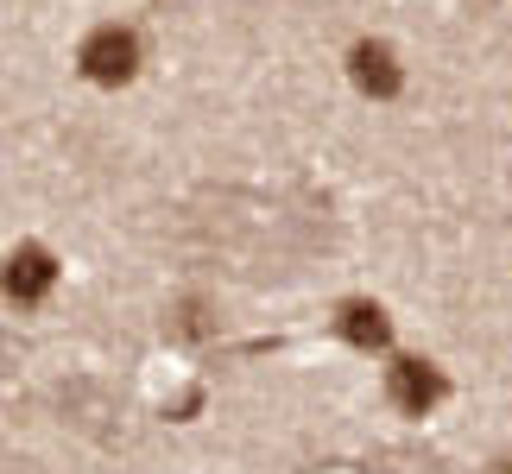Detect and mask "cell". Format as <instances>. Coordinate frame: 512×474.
Instances as JSON below:
<instances>
[{
	"label": "cell",
	"instance_id": "6da1fadb",
	"mask_svg": "<svg viewBox=\"0 0 512 474\" xmlns=\"http://www.w3.org/2000/svg\"><path fill=\"white\" fill-rule=\"evenodd\" d=\"M83 70L95 83H127L133 70H140V38L121 32V26H102L83 38Z\"/></svg>",
	"mask_w": 512,
	"mask_h": 474
},
{
	"label": "cell",
	"instance_id": "7a4b0ae2",
	"mask_svg": "<svg viewBox=\"0 0 512 474\" xmlns=\"http://www.w3.org/2000/svg\"><path fill=\"white\" fill-rule=\"evenodd\" d=\"M386 392H392V405H399V411H411V418H424V411L443 399V373L430 367V361H392V373H386Z\"/></svg>",
	"mask_w": 512,
	"mask_h": 474
},
{
	"label": "cell",
	"instance_id": "3957f363",
	"mask_svg": "<svg viewBox=\"0 0 512 474\" xmlns=\"http://www.w3.org/2000/svg\"><path fill=\"white\" fill-rule=\"evenodd\" d=\"M348 76L361 83V95H392L399 89V57L386 45H354L348 51Z\"/></svg>",
	"mask_w": 512,
	"mask_h": 474
},
{
	"label": "cell",
	"instance_id": "277c9868",
	"mask_svg": "<svg viewBox=\"0 0 512 474\" xmlns=\"http://www.w3.org/2000/svg\"><path fill=\"white\" fill-rule=\"evenodd\" d=\"M51 279H57V266H51V253H45V247H19V253H13V266H7V291H13L19 304L45 298Z\"/></svg>",
	"mask_w": 512,
	"mask_h": 474
},
{
	"label": "cell",
	"instance_id": "5b68a950",
	"mask_svg": "<svg viewBox=\"0 0 512 474\" xmlns=\"http://www.w3.org/2000/svg\"><path fill=\"white\" fill-rule=\"evenodd\" d=\"M342 335L354 348H386V335H392V323H386V310L380 304H342Z\"/></svg>",
	"mask_w": 512,
	"mask_h": 474
}]
</instances>
